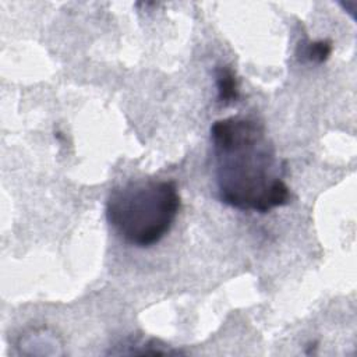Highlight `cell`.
Segmentation results:
<instances>
[{
    "label": "cell",
    "instance_id": "cell-4",
    "mask_svg": "<svg viewBox=\"0 0 357 357\" xmlns=\"http://www.w3.org/2000/svg\"><path fill=\"white\" fill-rule=\"evenodd\" d=\"M332 53V42L331 40H315L310 42L305 47L301 49V56L307 61L324 63L329 59Z\"/></svg>",
    "mask_w": 357,
    "mask_h": 357
},
{
    "label": "cell",
    "instance_id": "cell-2",
    "mask_svg": "<svg viewBox=\"0 0 357 357\" xmlns=\"http://www.w3.org/2000/svg\"><path fill=\"white\" fill-rule=\"evenodd\" d=\"M180 204L177 184L172 180H131L110 191L106 218L127 244L148 248L170 231Z\"/></svg>",
    "mask_w": 357,
    "mask_h": 357
},
{
    "label": "cell",
    "instance_id": "cell-1",
    "mask_svg": "<svg viewBox=\"0 0 357 357\" xmlns=\"http://www.w3.org/2000/svg\"><path fill=\"white\" fill-rule=\"evenodd\" d=\"M216 184L223 204L240 211L269 212L290 199L264 127L251 119L227 117L211 127Z\"/></svg>",
    "mask_w": 357,
    "mask_h": 357
},
{
    "label": "cell",
    "instance_id": "cell-3",
    "mask_svg": "<svg viewBox=\"0 0 357 357\" xmlns=\"http://www.w3.org/2000/svg\"><path fill=\"white\" fill-rule=\"evenodd\" d=\"M218 102L227 106L238 99V82L231 67L220 66L215 70Z\"/></svg>",
    "mask_w": 357,
    "mask_h": 357
}]
</instances>
